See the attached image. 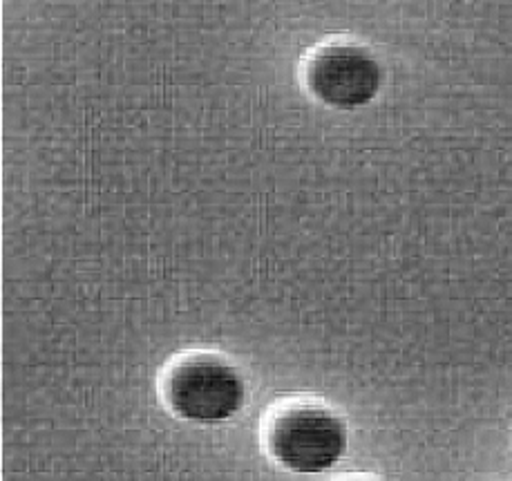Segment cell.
<instances>
[{
  "label": "cell",
  "instance_id": "1",
  "mask_svg": "<svg viewBox=\"0 0 512 481\" xmlns=\"http://www.w3.org/2000/svg\"><path fill=\"white\" fill-rule=\"evenodd\" d=\"M267 455L289 473L318 475L340 464L349 448L343 414L320 399H289L273 408L262 426Z\"/></svg>",
  "mask_w": 512,
  "mask_h": 481
},
{
  "label": "cell",
  "instance_id": "2",
  "mask_svg": "<svg viewBox=\"0 0 512 481\" xmlns=\"http://www.w3.org/2000/svg\"><path fill=\"white\" fill-rule=\"evenodd\" d=\"M159 394L173 417L197 426H217L242 412L249 388L240 367L226 354L191 350L166 363Z\"/></svg>",
  "mask_w": 512,
  "mask_h": 481
},
{
  "label": "cell",
  "instance_id": "3",
  "mask_svg": "<svg viewBox=\"0 0 512 481\" xmlns=\"http://www.w3.org/2000/svg\"><path fill=\"white\" fill-rule=\"evenodd\" d=\"M302 81L311 97L334 110L369 106L381 92L383 65L356 41L318 45L302 63Z\"/></svg>",
  "mask_w": 512,
  "mask_h": 481
},
{
  "label": "cell",
  "instance_id": "4",
  "mask_svg": "<svg viewBox=\"0 0 512 481\" xmlns=\"http://www.w3.org/2000/svg\"><path fill=\"white\" fill-rule=\"evenodd\" d=\"M343 481H369V479H343Z\"/></svg>",
  "mask_w": 512,
  "mask_h": 481
}]
</instances>
